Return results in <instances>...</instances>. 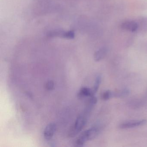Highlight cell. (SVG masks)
Here are the masks:
<instances>
[{"mask_svg": "<svg viewBox=\"0 0 147 147\" xmlns=\"http://www.w3.org/2000/svg\"><path fill=\"white\" fill-rule=\"evenodd\" d=\"M93 107V106L87 104L82 113L78 116L74 125L70 129V131L69 132V137H74L82 130L87 123L89 114Z\"/></svg>", "mask_w": 147, "mask_h": 147, "instance_id": "obj_1", "label": "cell"}, {"mask_svg": "<svg viewBox=\"0 0 147 147\" xmlns=\"http://www.w3.org/2000/svg\"><path fill=\"white\" fill-rule=\"evenodd\" d=\"M100 131V128L99 125H96L92 126L79 136L75 142V146L82 147L87 142L95 138L99 134Z\"/></svg>", "mask_w": 147, "mask_h": 147, "instance_id": "obj_2", "label": "cell"}, {"mask_svg": "<svg viewBox=\"0 0 147 147\" xmlns=\"http://www.w3.org/2000/svg\"><path fill=\"white\" fill-rule=\"evenodd\" d=\"M146 123V120L145 119L125 121L120 123L119 125V128L121 129H130L142 125Z\"/></svg>", "mask_w": 147, "mask_h": 147, "instance_id": "obj_3", "label": "cell"}, {"mask_svg": "<svg viewBox=\"0 0 147 147\" xmlns=\"http://www.w3.org/2000/svg\"><path fill=\"white\" fill-rule=\"evenodd\" d=\"M56 129V125L54 123H51L48 124L44 131V138L48 141L51 140L55 133Z\"/></svg>", "mask_w": 147, "mask_h": 147, "instance_id": "obj_4", "label": "cell"}, {"mask_svg": "<svg viewBox=\"0 0 147 147\" xmlns=\"http://www.w3.org/2000/svg\"><path fill=\"white\" fill-rule=\"evenodd\" d=\"M92 89L86 87H83L79 90L77 93V97L79 99H82L86 97L93 96Z\"/></svg>", "mask_w": 147, "mask_h": 147, "instance_id": "obj_5", "label": "cell"}, {"mask_svg": "<svg viewBox=\"0 0 147 147\" xmlns=\"http://www.w3.org/2000/svg\"><path fill=\"white\" fill-rule=\"evenodd\" d=\"M121 27L124 30L134 32L137 30L138 25L134 21H126L122 24Z\"/></svg>", "mask_w": 147, "mask_h": 147, "instance_id": "obj_6", "label": "cell"}, {"mask_svg": "<svg viewBox=\"0 0 147 147\" xmlns=\"http://www.w3.org/2000/svg\"><path fill=\"white\" fill-rule=\"evenodd\" d=\"M107 49L105 47H102L95 52L94 55V59L96 61H99L103 59L107 53Z\"/></svg>", "mask_w": 147, "mask_h": 147, "instance_id": "obj_7", "label": "cell"}, {"mask_svg": "<svg viewBox=\"0 0 147 147\" xmlns=\"http://www.w3.org/2000/svg\"><path fill=\"white\" fill-rule=\"evenodd\" d=\"M113 97H115V92H114L110 90H106L101 94V99L104 100H108Z\"/></svg>", "mask_w": 147, "mask_h": 147, "instance_id": "obj_8", "label": "cell"}, {"mask_svg": "<svg viewBox=\"0 0 147 147\" xmlns=\"http://www.w3.org/2000/svg\"><path fill=\"white\" fill-rule=\"evenodd\" d=\"M101 76L100 75H98L96 77L95 79V82H94V85L92 89V91L93 94L94 95L96 94L99 88L100 85L101 83Z\"/></svg>", "mask_w": 147, "mask_h": 147, "instance_id": "obj_9", "label": "cell"}, {"mask_svg": "<svg viewBox=\"0 0 147 147\" xmlns=\"http://www.w3.org/2000/svg\"><path fill=\"white\" fill-rule=\"evenodd\" d=\"M45 88L48 91H51L55 88V83L52 80H49L45 84Z\"/></svg>", "mask_w": 147, "mask_h": 147, "instance_id": "obj_10", "label": "cell"}]
</instances>
